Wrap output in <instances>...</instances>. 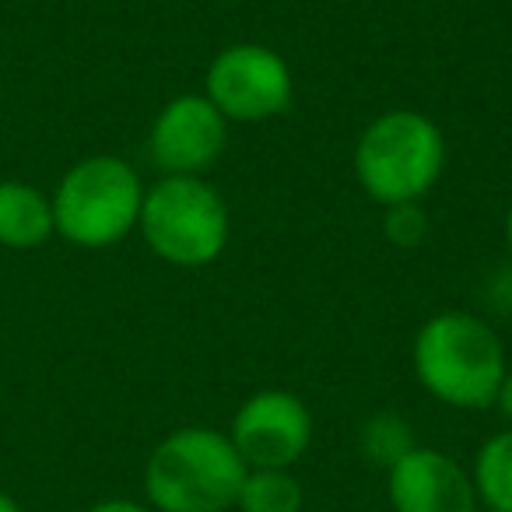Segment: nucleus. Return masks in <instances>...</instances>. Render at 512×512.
<instances>
[{
	"mask_svg": "<svg viewBox=\"0 0 512 512\" xmlns=\"http://www.w3.org/2000/svg\"><path fill=\"white\" fill-rule=\"evenodd\" d=\"M418 386L453 411H488L509 369L505 344L484 316L446 309L428 316L411 344Z\"/></svg>",
	"mask_w": 512,
	"mask_h": 512,
	"instance_id": "f257e3e1",
	"label": "nucleus"
},
{
	"mask_svg": "<svg viewBox=\"0 0 512 512\" xmlns=\"http://www.w3.org/2000/svg\"><path fill=\"white\" fill-rule=\"evenodd\" d=\"M246 470L221 428H172L144 460V502L155 512H228L235 509Z\"/></svg>",
	"mask_w": 512,
	"mask_h": 512,
	"instance_id": "f03ea898",
	"label": "nucleus"
},
{
	"mask_svg": "<svg viewBox=\"0 0 512 512\" xmlns=\"http://www.w3.org/2000/svg\"><path fill=\"white\" fill-rule=\"evenodd\" d=\"M351 162L372 204H421L446 169V134L421 109H386L358 134Z\"/></svg>",
	"mask_w": 512,
	"mask_h": 512,
	"instance_id": "7ed1b4c3",
	"label": "nucleus"
},
{
	"mask_svg": "<svg viewBox=\"0 0 512 512\" xmlns=\"http://www.w3.org/2000/svg\"><path fill=\"white\" fill-rule=\"evenodd\" d=\"M144 179L120 155H85L60 176L53 200V228L74 249H113L137 232L144 207Z\"/></svg>",
	"mask_w": 512,
	"mask_h": 512,
	"instance_id": "20e7f679",
	"label": "nucleus"
},
{
	"mask_svg": "<svg viewBox=\"0 0 512 512\" xmlns=\"http://www.w3.org/2000/svg\"><path fill=\"white\" fill-rule=\"evenodd\" d=\"M137 232L162 264L197 271L225 253L232 211L204 176H162L144 190Z\"/></svg>",
	"mask_w": 512,
	"mask_h": 512,
	"instance_id": "39448f33",
	"label": "nucleus"
},
{
	"mask_svg": "<svg viewBox=\"0 0 512 512\" xmlns=\"http://www.w3.org/2000/svg\"><path fill=\"white\" fill-rule=\"evenodd\" d=\"M204 95L228 123H267L292 109L295 78L274 46L232 43L207 64Z\"/></svg>",
	"mask_w": 512,
	"mask_h": 512,
	"instance_id": "423d86ee",
	"label": "nucleus"
},
{
	"mask_svg": "<svg viewBox=\"0 0 512 512\" xmlns=\"http://www.w3.org/2000/svg\"><path fill=\"white\" fill-rule=\"evenodd\" d=\"M228 439L249 470H292L313 446V411L292 390L267 386L235 407Z\"/></svg>",
	"mask_w": 512,
	"mask_h": 512,
	"instance_id": "0eeeda50",
	"label": "nucleus"
},
{
	"mask_svg": "<svg viewBox=\"0 0 512 512\" xmlns=\"http://www.w3.org/2000/svg\"><path fill=\"white\" fill-rule=\"evenodd\" d=\"M232 123L204 92L169 99L148 130V158L162 176H204L221 158Z\"/></svg>",
	"mask_w": 512,
	"mask_h": 512,
	"instance_id": "6e6552de",
	"label": "nucleus"
},
{
	"mask_svg": "<svg viewBox=\"0 0 512 512\" xmlns=\"http://www.w3.org/2000/svg\"><path fill=\"white\" fill-rule=\"evenodd\" d=\"M386 502L393 512H481L470 470L435 446H414L386 470Z\"/></svg>",
	"mask_w": 512,
	"mask_h": 512,
	"instance_id": "1a4fd4ad",
	"label": "nucleus"
},
{
	"mask_svg": "<svg viewBox=\"0 0 512 512\" xmlns=\"http://www.w3.org/2000/svg\"><path fill=\"white\" fill-rule=\"evenodd\" d=\"M57 235L53 200L46 190L25 179H0V246L29 253Z\"/></svg>",
	"mask_w": 512,
	"mask_h": 512,
	"instance_id": "9d476101",
	"label": "nucleus"
},
{
	"mask_svg": "<svg viewBox=\"0 0 512 512\" xmlns=\"http://www.w3.org/2000/svg\"><path fill=\"white\" fill-rule=\"evenodd\" d=\"M467 470L481 512H512V425L491 432Z\"/></svg>",
	"mask_w": 512,
	"mask_h": 512,
	"instance_id": "9b49d317",
	"label": "nucleus"
},
{
	"mask_svg": "<svg viewBox=\"0 0 512 512\" xmlns=\"http://www.w3.org/2000/svg\"><path fill=\"white\" fill-rule=\"evenodd\" d=\"M306 491L292 470H246L235 509L239 512H302Z\"/></svg>",
	"mask_w": 512,
	"mask_h": 512,
	"instance_id": "f8f14e48",
	"label": "nucleus"
},
{
	"mask_svg": "<svg viewBox=\"0 0 512 512\" xmlns=\"http://www.w3.org/2000/svg\"><path fill=\"white\" fill-rule=\"evenodd\" d=\"M414 446H418L414 442V428L407 425V418H400L393 411L369 414L365 425L358 428V453H362L365 463H372L379 470H390Z\"/></svg>",
	"mask_w": 512,
	"mask_h": 512,
	"instance_id": "ddd939ff",
	"label": "nucleus"
},
{
	"mask_svg": "<svg viewBox=\"0 0 512 512\" xmlns=\"http://www.w3.org/2000/svg\"><path fill=\"white\" fill-rule=\"evenodd\" d=\"M428 214L425 200L421 204H393L383 207V235L397 249H418L428 239Z\"/></svg>",
	"mask_w": 512,
	"mask_h": 512,
	"instance_id": "4468645a",
	"label": "nucleus"
},
{
	"mask_svg": "<svg viewBox=\"0 0 512 512\" xmlns=\"http://www.w3.org/2000/svg\"><path fill=\"white\" fill-rule=\"evenodd\" d=\"M85 512H155L148 502H137V498H102V502L88 505Z\"/></svg>",
	"mask_w": 512,
	"mask_h": 512,
	"instance_id": "2eb2a0df",
	"label": "nucleus"
},
{
	"mask_svg": "<svg viewBox=\"0 0 512 512\" xmlns=\"http://www.w3.org/2000/svg\"><path fill=\"white\" fill-rule=\"evenodd\" d=\"M495 407H498V414H502V418L512 425V365L505 369V376H502V386H498Z\"/></svg>",
	"mask_w": 512,
	"mask_h": 512,
	"instance_id": "dca6fc26",
	"label": "nucleus"
},
{
	"mask_svg": "<svg viewBox=\"0 0 512 512\" xmlns=\"http://www.w3.org/2000/svg\"><path fill=\"white\" fill-rule=\"evenodd\" d=\"M0 512H25V505L18 502V498L11 495V491L0 488Z\"/></svg>",
	"mask_w": 512,
	"mask_h": 512,
	"instance_id": "f3484780",
	"label": "nucleus"
},
{
	"mask_svg": "<svg viewBox=\"0 0 512 512\" xmlns=\"http://www.w3.org/2000/svg\"><path fill=\"white\" fill-rule=\"evenodd\" d=\"M505 253H509V267H512V200L505 207Z\"/></svg>",
	"mask_w": 512,
	"mask_h": 512,
	"instance_id": "a211bd4d",
	"label": "nucleus"
}]
</instances>
